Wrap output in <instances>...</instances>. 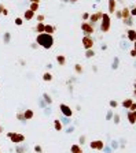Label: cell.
I'll list each match as a JSON object with an SVG mask.
<instances>
[{
	"label": "cell",
	"mask_w": 136,
	"mask_h": 153,
	"mask_svg": "<svg viewBox=\"0 0 136 153\" xmlns=\"http://www.w3.org/2000/svg\"><path fill=\"white\" fill-rule=\"evenodd\" d=\"M34 151H36L37 153H41L43 152V148H41V146H39V145H36V146H34Z\"/></svg>",
	"instance_id": "f546056e"
},
{
	"label": "cell",
	"mask_w": 136,
	"mask_h": 153,
	"mask_svg": "<svg viewBox=\"0 0 136 153\" xmlns=\"http://www.w3.org/2000/svg\"><path fill=\"white\" fill-rule=\"evenodd\" d=\"M109 12H115V0H109Z\"/></svg>",
	"instance_id": "e0dca14e"
},
{
	"label": "cell",
	"mask_w": 136,
	"mask_h": 153,
	"mask_svg": "<svg viewBox=\"0 0 136 153\" xmlns=\"http://www.w3.org/2000/svg\"><path fill=\"white\" fill-rule=\"evenodd\" d=\"M54 31H55V27H54V26H51V25H45V27H44V33L51 34V36H52Z\"/></svg>",
	"instance_id": "2e32d148"
},
{
	"label": "cell",
	"mask_w": 136,
	"mask_h": 153,
	"mask_svg": "<svg viewBox=\"0 0 136 153\" xmlns=\"http://www.w3.org/2000/svg\"><path fill=\"white\" fill-rule=\"evenodd\" d=\"M135 89H136V81H135Z\"/></svg>",
	"instance_id": "7dc6e473"
},
{
	"label": "cell",
	"mask_w": 136,
	"mask_h": 153,
	"mask_svg": "<svg viewBox=\"0 0 136 153\" xmlns=\"http://www.w3.org/2000/svg\"><path fill=\"white\" fill-rule=\"evenodd\" d=\"M94 55H95V52H94V51H92V49H88V51H87V55H85V56L89 59V57H92Z\"/></svg>",
	"instance_id": "d4e9b609"
},
{
	"label": "cell",
	"mask_w": 136,
	"mask_h": 153,
	"mask_svg": "<svg viewBox=\"0 0 136 153\" xmlns=\"http://www.w3.org/2000/svg\"><path fill=\"white\" fill-rule=\"evenodd\" d=\"M54 127L56 131H60V130H62V123H60V120H58V119L54 120Z\"/></svg>",
	"instance_id": "44dd1931"
},
{
	"label": "cell",
	"mask_w": 136,
	"mask_h": 153,
	"mask_svg": "<svg viewBox=\"0 0 136 153\" xmlns=\"http://www.w3.org/2000/svg\"><path fill=\"white\" fill-rule=\"evenodd\" d=\"M70 152L72 153H83V149L80 145H72L70 146Z\"/></svg>",
	"instance_id": "9a60e30c"
},
{
	"label": "cell",
	"mask_w": 136,
	"mask_h": 153,
	"mask_svg": "<svg viewBox=\"0 0 136 153\" xmlns=\"http://www.w3.org/2000/svg\"><path fill=\"white\" fill-rule=\"evenodd\" d=\"M30 3H40V0H29Z\"/></svg>",
	"instance_id": "b9f144b4"
},
{
	"label": "cell",
	"mask_w": 136,
	"mask_h": 153,
	"mask_svg": "<svg viewBox=\"0 0 136 153\" xmlns=\"http://www.w3.org/2000/svg\"><path fill=\"white\" fill-rule=\"evenodd\" d=\"M59 108H60V112H62L66 118H70L72 115H73V109H72L69 105H66V104H60Z\"/></svg>",
	"instance_id": "52a82bcc"
},
{
	"label": "cell",
	"mask_w": 136,
	"mask_h": 153,
	"mask_svg": "<svg viewBox=\"0 0 136 153\" xmlns=\"http://www.w3.org/2000/svg\"><path fill=\"white\" fill-rule=\"evenodd\" d=\"M126 118H128V120H129V123H131V125H135V123H136V111L128 112Z\"/></svg>",
	"instance_id": "30bf717a"
},
{
	"label": "cell",
	"mask_w": 136,
	"mask_h": 153,
	"mask_svg": "<svg viewBox=\"0 0 136 153\" xmlns=\"http://www.w3.org/2000/svg\"><path fill=\"white\" fill-rule=\"evenodd\" d=\"M115 15H117V18H122V15H121V11H115Z\"/></svg>",
	"instance_id": "74e56055"
},
{
	"label": "cell",
	"mask_w": 136,
	"mask_h": 153,
	"mask_svg": "<svg viewBox=\"0 0 136 153\" xmlns=\"http://www.w3.org/2000/svg\"><path fill=\"white\" fill-rule=\"evenodd\" d=\"M33 116H34V114H33V111H32V109H25V112H24L25 120H30Z\"/></svg>",
	"instance_id": "8fae6325"
},
{
	"label": "cell",
	"mask_w": 136,
	"mask_h": 153,
	"mask_svg": "<svg viewBox=\"0 0 136 153\" xmlns=\"http://www.w3.org/2000/svg\"><path fill=\"white\" fill-rule=\"evenodd\" d=\"M129 55H131L132 57H136V51H135V49H132V51H131V53H129Z\"/></svg>",
	"instance_id": "d590c367"
},
{
	"label": "cell",
	"mask_w": 136,
	"mask_h": 153,
	"mask_svg": "<svg viewBox=\"0 0 136 153\" xmlns=\"http://www.w3.org/2000/svg\"><path fill=\"white\" fill-rule=\"evenodd\" d=\"M132 103H133V101H132V99H125V100L122 101V107H124L125 109H129V107L132 105Z\"/></svg>",
	"instance_id": "ac0fdd59"
},
{
	"label": "cell",
	"mask_w": 136,
	"mask_h": 153,
	"mask_svg": "<svg viewBox=\"0 0 136 153\" xmlns=\"http://www.w3.org/2000/svg\"><path fill=\"white\" fill-rule=\"evenodd\" d=\"M84 142H85V137L81 135V137H80V144H84Z\"/></svg>",
	"instance_id": "f35d334b"
},
{
	"label": "cell",
	"mask_w": 136,
	"mask_h": 153,
	"mask_svg": "<svg viewBox=\"0 0 136 153\" xmlns=\"http://www.w3.org/2000/svg\"><path fill=\"white\" fill-rule=\"evenodd\" d=\"M24 18L26 19V21H30V19L34 18V12H33V11H30V10H26V11H25V14H24Z\"/></svg>",
	"instance_id": "4fadbf2b"
},
{
	"label": "cell",
	"mask_w": 136,
	"mask_h": 153,
	"mask_svg": "<svg viewBox=\"0 0 136 153\" xmlns=\"http://www.w3.org/2000/svg\"><path fill=\"white\" fill-rule=\"evenodd\" d=\"M131 15H133V16H136V7H133L131 10Z\"/></svg>",
	"instance_id": "e575fe53"
},
{
	"label": "cell",
	"mask_w": 136,
	"mask_h": 153,
	"mask_svg": "<svg viewBox=\"0 0 136 153\" xmlns=\"http://www.w3.org/2000/svg\"><path fill=\"white\" fill-rule=\"evenodd\" d=\"M56 62L59 63L60 66H65V63H66V57L63 56V55H58V56H56Z\"/></svg>",
	"instance_id": "d6986e66"
},
{
	"label": "cell",
	"mask_w": 136,
	"mask_h": 153,
	"mask_svg": "<svg viewBox=\"0 0 136 153\" xmlns=\"http://www.w3.org/2000/svg\"><path fill=\"white\" fill-rule=\"evenodd\" d=\"M63 1H67V0H63Z\"/></svg>",
	"instance_id": "c3c4849f"
},
{
	"label": "cell",
	"mask_w": 136,
	"mask_h": 153,
	"mask_svg": "<svg viewBox=\"0 0 136 153\" xmlns=\"http://www.w3.org/2000/svg\"><path fill=\"white\" fill-rule=\"evenodd\" d=\"M133 49H135V51H136V41H135V42H133Z\"/></svg>",
	"instance_id": "ee69618b"
},
{
	"label": "cell",
	"mask_w": 136,
	"mask_h": 153,
	"mask_svg": "<svg viewBox=\"0 0 136 153\" xmlns=\"http://www.w3.org/2000/svg\"><path fill=\"white\" fill-rule=\"evenodd\" d=\"M121 15H122V19H124V21L129 19V16H131V10H129L128 7H124L122 10H121Z\"/></svg>",
	"instance_id": "9c48e42d"
},
{
	"label": "cell",
	"mask_w": 136,
	"mask_h": 153,
	"mask_svg": "<svg viewBox=\"0 0 136 153\" xmlns=\"http://www.w3.org/2000/svg\"><path fill=\"white\" fill-rule=\"evenodd\" d=\"M129 109H131V111H136V103H132V105L129 107Z\"/></svg>",
	"instance_id": "836d02e7"
},
{
	"label": "cell",
	"mask_w": 136,
	"mask_h": 153,
	"mask_svg": "<svg viewBox=\"0 0 136 153\" xmlns=\"http://www.w3.org/2000/svg\"><path fill=\"white\" fill-rule=\"evenodd\" d=\"M7 137L11 140V142H14V144H22L25 141V137L22 134H18V133H7Z\"/></svg>",
	"instance_id": "3957f363"
},
{
	"label": "cell",
	"mask_w": 136,
	"mask_h": 153,
	"mask_svg": "<svg viewBox=\"0 0 136 153\" xmlns=\"http://www.w3.org/2000/svg\"><path fill=\"white\" fill-rule=\"evenodd\" d=\"M11 40V34L10 33H4V36H3V41H4V44H8Z\"/></svg>",
	"instance_id": "603a6c76"
},
{
	"label": "cell",
	"mask_w": 136,
	"mask_h": 153,
	"mask_svg": "<svg viewBox=\"0 0 136 153\" xmlns=\"http://www.w3.org/2000/svg\"><path fill=\"white\" fill-rule=\"evenodd\" d=\"M118 67V59H114V62H113V68H117Z\"/></svg>",
	"instance_id": "1f68e13d"
},
{
	"label": "cell",
	"mask_w": 136,
	"mask_h": 153,
	"mask_svg": "<svg viewBox=\"0 0 136 153\" xmlns=\"http://www.w3.org/2000/svg\"><path fill=\"white\" fill-rule=\"evenodd\" d=\"M17 119H19V120H25L24 114H17Z\"/></svg>",
	"instance_id": "4dcf8cb0"
},
{
	"label": "cell",
	"mask_w": 136,
	"mask_h": 153,
	"mask_svg": "<svg viewBox=\"0 0 136 153\" xmlns=\"http://www.w3.org/2000/svg\"><path fill=\"white\" fill-rule=\"evenodd\" d=\"M36 44L41 45L44 49H50V48H52V45H54V38H52L51 34L40 33V34H37V37H36Z\"/></svg>",
	"instance_id": "6da1fadb"
},
{
	"label": "cell",
	"mask_w": 136,
	"mask_h": 153,
	"mask_svg": "<svg viewBox=\"0 0 136 153\" xmlns=\"http://www.w3.org/2000/svg\"><path fill=\"white\" fill-rule=\"evenodd\" d=\"M74 70H76L77 74H81V73H83V67H81V64H76V66H74Z\"/></svg>",
	"instance_id": "cb8c5ba5"
},
{
	"label": "cell",
	"mask_w": 136,
	"mask_h": 153,
	"mask_svg": "<svg viewBox=\"0 0 136 153\" xmlns=\"http://www.w3.org/2000/svg\"><path fill=\"white\" fill-rule=\"evenodd\" d=\"M44 21V15H37V22H43Z\"/></svg>",
	"instance_id": "d6a6232c"
},
{
	"label": "cell",
	"mask_w": 136,
	"mask_h": 153,
	"mask_svg": "<svg viewBox=\"0 0 136 153\" xmlns=\"http://www.w3.org/2000/svg\"><path fill=\"white\" fill-rule=\"evenodd\" d=\"M89 146H91V149H95V151H102L105 148V142L100 140H96V141H92Z\"/></svg>",
	"instance_id": "ba28073f"
},
{
	"label": "cell",
	"mask_w": 136,
	"mask_h": 153,
	"mask_svg": "<svg viewBox=\"0 0 136 153\" xmlns=\"http://www.w3.org/2000/svg\"><path fill=\"white\" fill-rule=\"evenodd\" d=\"M81 30L85 33V36H91V34L95 31V27L89 23V22H83L81 23Z\"/></svg>",
	"instance_id": "5b68a950"
},
{
	"label": "cell",
	"mask_w": 136,
	"mask_h": 153,
	"mask_svg": "<svg viewBox=\"0 0 136 153\" xmlns=\"http://www.w3.org/2000/svg\"><path fill=\"white\" fill-rule=\"evenodd\" d=\"M102 15H103V12H102V11H96L95 14L89 15V23H91L92 26H94L95 22H99L100 19H102Z\"/></svg>",
	"instance_id": "8992f818"
},
{
	"label": "cell",
	"mask_w": 136,
	"mask_h": 153,
	"mask_svg": "<svg viewBox=\"0 0 136 153\" xmlns=\"http://www.w3.org/2000/svg\"><path fill=\"white\" fill-rule=\"evenodd\" d=\"M4 10H6V7H4V5H3V4H0V14H2Z\"/></svg>",
	"instance_id": "ab89813d"
},
{
	"label": "cell",
	"mask_w": 136,
	"mask_h": 153,
	"mask_svg": "<svg viewBox=\"0 0 136 153\" xmlns=\"http://www.w3.org/2000/svg\"><path fill=\"white\" fill-rule=\"evenodd\" d=\"M43 79H44L45 82H50V81H52V74H51V73H44V75H43Z\"/></svg>",
	"instance_id": "7402d4cb"
},
{
	"label": "cell",
	"mask_w": 136,
	"mask_h": 153,
	"mask_svg": "<svg viewBox=\"0 0 136 153\" xmlns=\"http://www.w3.org/2000/svg\"><path fill=\"white\" fill-rule=\"evenodd\" d=\"M3 130H4V129H3V126H0V134L3 133Z\"/></svg>",
	"instance_id": "7bdbcfd3"
},
{
	"label": "cell",
	"mask_w": 136,
	"mask_h": 153,
	"mask_svg": "<svg viewBox=\"0 0 136 153\" xmlns=\"http://www.w3.org/2000/svg\"><path fill=\"white\" fill-rule=\"evenodd\" d=\"M8 12H10V11H8V10H7V8H6V10H4V11H3V12H2V14H3V15H8Z\"/></svg>",
	"instance_id": "60d3db41"
},
{
	"label": "cell",
	"mask_w": 136,
	"mask_h": 153,
	"mask_svg": "<svg viewBox=\"0 0 136 153\" xmlns=\"http://www.w3.org/2000/svg\"><path fill=\"white\" fill-rule=\"evenodd\" d=\"M44 99H45V101H47L48 104H51V103H52V99H51V97L48 96L47 93H44Z\"/></svg>",
	"instance_id": "4316f807"
},
{
	"label": "cell",
	"mask_w": 136,
	"mask_h": 153,
	"mask_svg": "<svg viewBox=\"0 0 136 153\" xmlns=\"http://www.w3.org/2000/svg\"><path fill=\"white\" fill-rule=\"evenodd\" d=\"M44 27H45V25L43 23V22H37V25H36V27H34V30L37 31V33H44Z\"/></svg>",
	"instance_id": "7c38bea8"
},
{
	"label": "cell",
	"mask_w": 136,
	"mask_h": 153,
	"mask_svg": "<svg viewBox=\"0 0 136 153\" xmlns=\"http://www.w3.org/2000/svg\"><path fill=\"white\" fill-rule=\"evenodd\" d=\"M40 7V3H30V5H29V10L33 11V12H36L37 10H39Z\"/></svg>",
	"instance_id": "ffe728a7"
},
{
	"label": "cell",
	"mask_w": 136,
	"mask_h": 153,
	"mask_svg": "<svg viewBox=\"0 0 136 153\" xmlns=\"http://www.w3.org/2000/svg\"><path fill=\"white\" fill-rule=\"evenodd\" d=\"M100 30L103 33H107L110 30V26H111V21H110V15L109 14H103L102 15V19H100Z\"/></svg>",
	"instance_id": "7a4b0ae2"
},
{
	"label": "cell",
	"mask_w": 136,
	"mask_h": 153,
	"mask_svg": "<svg viewBox=\"0 0 136 153\" xmlns=\"http://www.w3.org/2000/svg\"><path fill=\"white\" fill-rule=\"evenodd\" d=\"M81 42H83V47H84V49H92V47H94V38H92L91 36H84L83 37V40H81Z\"/></svg>",
	"instance_id": "277c9868"
},
{
	"label": "cell",
	"mask_w": 136,
	"mask_h": 153,
	"mask_svg": "<svg viewBox=\"0 0 136 153\" xmlns=\"http://www.w3.org/2000/svg\"><path fill=\"white\" fill-rule=\"evenodd\" d=\"M133 94H135V97H136V89H135V90H133Z\"/></svg>",
	"instance_id": "bcb514c9"
},
{
	"label": "cell",
	"mask_w": 136,
	"mask_h": 153,
	"mask_svg": "<svg viewBox=\"0 0 136 153\" xmlns=\"http://www.w3.org/2000/svg\"><path fill=\"white\" fill-rule=\"evenodd\" d=\"M113 119H114L115 125H118V123H120V115H114V118H113Z\"/></svg>",
	"instance_id": "f1b7e54d"
},
{
	"label": "cell",
	"mask_w": 136,
	"mask_h": 153,
	"mask_svg": "<svg viewBox=\"0 0 136 153\" xmlns=\"http://www.w3.org/2000/svg\"><path fill=\"white\" fill-rule=\"evenodd\" d=\"M88 18H89V14L84 12V14H83V19H88Z\"/></svg>",
	"instance_id": "8d00e7d4"
},
{
	"label": "cell",
	"mask_w": 136,
	"mask_h": 153,
	"mask_svg": "<svg viewBox=\"0 0 136 153\" xmlns=\"http://www.w3.org/2000/svg\"><path fill=\"white\" fill-rule=\"evenodd\" d=\"M69 1H72V3H76V1H79V0H69Z\"/></svg>",
	"instance_id": "f6af8a7d"
},
{
	"label": "cell",
	"mask_w": 136,
	"mask_h": 153,
	"mask_svg": "<svg viewBox=\"0 0 136 153\" xmlns=\"http://www.w3.org/2000/svg\"><path fill=\"white\" fill-rule=\"evenodd\" d=\"M14 22H15V25H17V26H21L22 23H24L22 18H15V21H14Z\"/></svg>",
	"instance_id": "484cf974"
},
{
	"label": "cell",
	"mask_w": 136,
	"mask_h": 153,
	"mask_svg": "<svg viewBox=\"0 0 136 153\" xmlns=\"http://www.w3.org/2000/svg\"><path fill=\"white\" fill-rule=\"evenodd\" d=\"M117 105H118V103L115 101V100H111V101H110V107H111V108H117Z\"/></svg>",
	"instance_id": "83f0119b"
},
{
	"label": "cell",
	"mask_w": 136,
	"mask_h": 153,
	"mask_svg": "<svg viewBox=\"0 0 136 153\" xmlns=\"http://www.w3.org/2000/svg\"><path fill=\"white\" fill-rule=\"evenodd\" d=\"M128 40L129 41H136V31L133 29H131V30H128Z\"/></svg>",
	"instance_id": "5bb4252c"
}]
</instances>
